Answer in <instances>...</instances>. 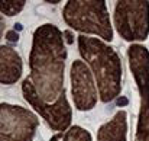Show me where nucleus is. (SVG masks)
Instances as JSON below:
<instances>
[{"instance_id":"nucleus-1","label":"nucleus","mask_w":149,"mask_h":141,"mask_svg":"<svg viewBox=\"0 0 149 141\" xmlns=\"http://www.w3.org/2000/svg\"><path fill=\"white\" fill-rule=\"evenodd\" d=\"M64 34L52 23L39 26L32 39L29 55L31 74L29 80L39 97L54 103L65 92L64 89V67L67 49L64 45Z\"/></svg>"},{"instance_id":"nucleus-2","label":"nucleus","mask_w":149,"mask_h":141,"mask_svg":"<svg viewBox=\"0 0 149 141\" xmlns=\"http://www.w3.org/2000/svg\"><path fill=\"white\" fill-rule=\"evenodd\" d=\"M78 49L99 87L100 99L107 103L114 100L122 89V61L117 52L99 38L78 37Z\"/></svg>"},{"instance_id":"nucleus-3","label":"nucleus","mask_w":149,"mask_h":141,"mask_svg":"<svg viewBox=\"0 0 149 141\" xmlns=\"http://www.w3.org/2000/svg\"><path fill=\"white\" fill-rule=\"evenodd\" d=\"M67 25L84 34L99 35L104 41L113 39V29L104 0H70L62 12Z\"/></svg>"},{"instance_id":"nucleus-4","label":"nucleus","mask_w":149,"mask_h":141,"mask_svg":"<svg viewBox=\"0 0 149 141\" xmlns=\"http://www.w3.org/2000/svg\"><path fill=\"white\" fill-rule=\"evenodd\" d=\"M127 57L141 96L135 141H149V51L143 45L133 44L127 49Z\"/></svg>"},{"instance_id":"nucleus-5","label":"nucleus","mask_w":149,"mask_h":141,"mask_svg":"<svg viewBox=\"0 0 149 141\" xmlns=\"http://www.w3.org/2000/svg\"><path fill=\"white\" fill-rule=\"evenodd\" d=\"M114 26L126 41H145L149 35V1H117L114 7Z\"/></svg>"},{"instance_id":"nucleus-6","label":"nucleus","mask_w":149,"mask_h":141,"mask_svg":"<svg viewBox=\"0 0 149 141\" xmlns=\"http://www.w3.org/2000/svg\"><path fill=\"white\" fill-rule=\"evenodd\" d=\"M0 141H32L39 119L31 111L9 103L0 105Z\"/></svg>"},{"instance_id":"nucleus-7","label":"nucleus","mask_w":149,"mask_h":141,"mask_svg":"<svg viewBox=\"0 0 149 141\" xmlns=\"http://www.w3.org/2000/svg\"><path fill=\"white\" fill-rule=\"evenodd\" d=\"M22 92H23V96H25L26 102L47 121V124L54 131H65L70 127L72 112H71L70 103L67 100L65 92L58 97L56 102L47 103V102H44L39 97V94L36 93V90L32 86L29 79L23 80Z\"/></svg>"},{"instance_id":"nucleus-8","label":"nucleus","mask_w":149,"mask_h":141,"mask_svg":"<svg viewBox=\"0 0 149 141\" xmlns=\"http://www.w3.org/2000/svg\"><path fill=\"white\" fill-rule=\"evenodd\" d=\"M71 93L74 105L78 111H90L97 103V89L94 85V76L88 66L75 60L71 66Z\"/></svg>"},{"instance_id":"nucleus-9","label":"nucleus","mask_w":149,"mask_h":141,"mask_svg":"<svg viewBox=\"0 0 149 141\" xmlns=\"http://www.w3.org/2000/svg\"><path fill=\"white\" fill-rule=\"evenodd\" d=\"M0 82L1 85H13L22 76V58L20 55L10 47L1 45L0 48Z\"/></svg>"},{"instance_id":"nucleus-10","label":"nucleus","mask_w":149,"mask_h":141,"mask_svg":"<svg viewBox=\"0 0 149 141\" xmlns=\"http://www.w3.org/2000/svg\"><path fill=\"white\" fill-rule=\"evenodd\" d=\"M127 114L119 111L109 122L103 124L97 133V141H126Z\"/></svg>"},{"instance_id":"nucleus-11","label":"nucleus","mask_w":149,"mask_h":141,"mask_svg":"<svg viewBox=\"0 0 149 141\" xmlns=\"http://www.w3.org/2000/svg\"><path fill=\"white\" fill-rule=\"evenodd\" d=\"M64 141H91V135L87 130L74 125L64 135Z\"/></svg>"},{"instance_id":"nucleus-12","label":"nucleus","mask_w":149,"mask_h":141,"mask_svg":"<svg viewBox=\"0 0 149 141\" xmlns=\"http://www.w3.org/2000/svg\"><path fill=\"white\" fill-rule=\"evenodd\" d=\"M25 0H3L1 1V13L6 16H15L25 7Z\"/></svg>"},{"instance_id":"nucleus-13","label":"nucleus","mask_w":149,"mask_h":141,"mask_svg":"<svg viewBox=\"0 0 149 141\" xmlns=\"http://www.w3.org/2000/svg\"><path fill=\"white\" fill-rule=\"evenodd\" d=\"M7 39L9 41H13V42H17V39H19V35L17 34H15V32H7Z\"/></svg>"},{"instance_id":"nucleus-14","label":"nucleus","mask_w":149,"mask_h":141,"mask_svg":"<svg viewBox=\"0 0 149 141\" xmlns=\"http://www.w3.org/2000/svg\"><path fill=\"white\" fill-rule=\"evenodd\" d=\"M64 37H65V41H67L68 44H72V35H71L70 31H65V32H64Z\"/></svg>"}]
</instances>
